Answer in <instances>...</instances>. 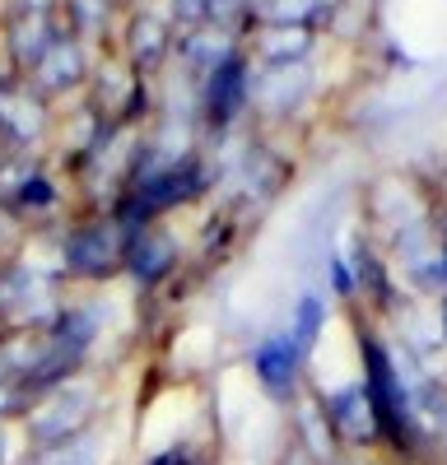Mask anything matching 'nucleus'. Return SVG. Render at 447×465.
<instances>
[{"instance_id":"nucleus-13","label":"nucleus","mask_w":447,"mask_h":465,"mask_svg":"<svg viewBox=\"0 0 447 465\" xmlns=\"http://www.w3.org/2000/svg\"><path fill=\"white\" fill-rule=\"evenodd\" d=\"M5 201H10L19 214H43V210L56 205V186H52L47 173H24V177L5 191Z\"/></svg>"},{"instance_id":"nucleus-9","label":"nucleus","mask_w":447,"mask_h":465,"mask_svg":"<svg viewBox=\"0 0 447 465\" xmlns=\"http://www.w3.org/2000/svg\"><path fill=\"white\" fill-rule=\"evenodd\" d=\"M80 80H84V47H80L74 33H61L56 43L43 52V61L28 70V84L43 98L47 94H65L70 84H80Z\"/></svg>"},{"instance_id":"nucleus-3","label":"nucleus","mask_w":447,"mask_h":465,"mask_svg":"<svg viewBox=\"0 0 447 465\" xmlns=\"http://www.w3.org/2000/svg\"><path fill=\"white\" fill-rule=\"evenodd\" d=\"M131 228L122 219H103V223H80L65 232L61 242V265L74 280H107L122 270V252H126Z\"/></svg>"},{"instance_id":"nucleus-15","label":"nucleus","mask_w":447,"mask_h":465,"mask_svg":"<svg viewBox=\"0 0 447 465\" xmlns=\"http://www.w3.org/2000/svg\"><path fill=\"white\" fill-rule=\"evenodd\" d=\"M0 465H5V423H0Z\"/></svg>"},{"instance_id":"nucleus-10","label":"nucleus","mask_w":447,"mask_h":465,"mask_svg":"<svg viewBox=\"0 0 447 465\" xmlns=\"http://www.w3.org/2000/svg\"><path fill=\"white\" fill-rule=\"evenodd\" d=\"M313 28H298V24H271V19H256L252 24V52L266 61V65H303L313 56Z\"/></svg>"},{"instance_id":"nucleus-12","label":"nucleus","mask_w":447,"mask_h":465,"mask_svg":"<svg viewBox=\"0 0 447 465\" xmlns=\"http://www.w3.org/2000/svg\"><path fill=\"white\" fill-rule=\"evenodd\" d=\"M322 326H326V307H322V298H317V293L298 298V302H293V322H289L284 335L293 340V349H298V359H303V363H308V354L317 349Z\"/></svg>"},{"instance_id":"nucleus-1","label":"nucleus","mask_w":447,"mask_h":465,"mask_svg":"<svg viewBox=\"0 0 447 465\" xmlns=\"http://www.w3.org/2000/svg\"><path fill=\"white\" fill-rule=\"evenodd\" d=\"M359 359H363V391L372 401V419H378V438L396 451V456H420L424 447V433L415 423V410H410V386H405V372L396 363L392 349L363 331L359 335Z\"/></svg>"},{"instance_id":"nucleus-7","label":"nucleus","mask_w":447,"mask_h":465,"mask_svg":"<svg viewBox=\"0 0 447 465\" xmlns=\"http://www.w3.org/2000/svg\"><path fill=\"white\" fill-rule=\"evenodd\" d=\"M252 372H256V386L271 401H293L303 359H298V349H293V340L284 331H271V335H261L256 349H252Z\"/></svg>"},{"instance_id":"nucleus-2","label":"nucleus","mask_w":447,"mask_h":465,"mask_svg":"<svg viewBox=\"0 0 447 465\" xmlns=\"http://www.w3.org/2000/svg\"><path fill=\"white\" fill-rule=\"evenodd\" d=\"M94 405H98V391H94L89 381H65V386H56V391H47L43 401L28 410L33 442L43 447V451H56V447L74 442V438L89 429Z\"/></svg>"},{"instance_id":"nucleus-14","label":"nucleus","mask_w":447,"mask_h":465,"mask_svg":"<svg viewBox=\"0 0 447 465\" xmlns=\"http://www.w3.org/2000/svg\"><path fill=\"white\" fill-rule=\"evenodd\" d=\"M144 465H196V447L177 442V447H168V451H154Z\"/></svg>"},{"instance_id":"nucleus-4","label":"nucleus","mask_w":447,"mask_h":465,"mask_svg":"<svg viewBox=\"0 0 447 465\" xmlns=\"http://www.w3.org/2000/svg\"><path fill=\"white\" fill-rule=\"evenodd\" d=\"M252 84H256V74H252L247 52H243V47L229 52V56H224V61L205 74V80H201V112H205V122H210L214 131L233 126L238 116H243V107L252 103Z\"/></svg>"},{"instance_id":"nucleus-6","label":"nucleus","mask_w":447,"mask_h":465,"mask_svg":"<svg viewBox=\"0 0 447 465\" xmlns=\"http://www.w3.org/2000/svg\"><path fill=\"white\" fill-rule=\"evenodd\" d=\"M122 270L140 284V289H154L164 284L173 270H177V238L159 223H140L131 228L126 238V252H122Z\"/></svg>"},{"instance_id":"nucleus-5","label":"nucleus","mask_w":447,"mask_h":465,"mask_svg":"<svg viewBox=\"0 0 447 465\" xmlns=\"http://www.w3.org/2000/svg\"><path fill=\"white\" fill-rule=\"evenodd\" d=\"M317 405H322V414H326V423H331L335 442H345V447H372V442H382V438H378V419H372V401H368V391H363V381L335 386V391H326Z\"/></svg>"},{"instance_id":"nucleus-11","label":"nucleus","mask_w":447,"mask_h":465,"mask_svg":"<svg viewBox=\"0 0 447 465\" xmlns=\"http://www.w3.org/2000/svg\"><path fill=\"white\" fill-rule=\"evenodd\" d=\"M341 0H261V15L256 19H271V24H298V28H317Z\"/></svg>"},{"instance_id":"nucleus-8","label":"nucleus","mask_w":447,"mask_h":465,"mask_svg":"<svg viewBox=\"0 0 447 465\" xmlns=\"http://www.w3.org/2000/svg\"><path fill=\"white\" fill-rule=\"evenodd\" d=\"M47 126V103L28 80L0 84V144H33Z\"/></svg>"}]
</instances>
